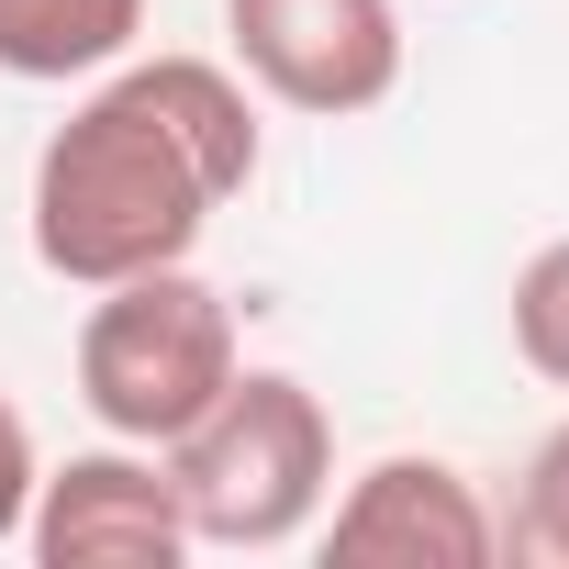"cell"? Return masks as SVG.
I'll return each mask as SVG.
<instances>
[{"label": "cell", "mask_w": 569, "mask_h": 569, "mask_svg": "<svg viewBox=\"0 0 569 569\" xmlns=\"http://www.w3.org/2000/svg\"><path fill=\"white\" fill-rule=\"evenodd\" d=\"M146 34V0H0V79H101Z\"/></svg>", "instance_id": "obj_7"}, {"label": "cell", "mask_w": 569, "mask_h": 569, "mask_svg": "<svg viewBox=\"0 0 569 569\" xmlns=\"http://www.w3.org/2000/svg\"><path fill=\"white\" fill-rule=\"evenodd\" d=\"M234 369H246L234 302L212 291V279H190V257L179 268H146V279H112V291L90 302V325H79V402L123 447L190 436L223 402Z\"/></svg>", "instance_id": "obj_3"}, {"label": "cell", "mask_w": 569, "mask_h": 569, "mask_svg": "<svg viewBox=\"0 0 569 569\" xmlns=\"http://www.w3.org/2000/svg\"><path fill=\"white\" fill-rule=\"evenodd\" d=\"M190 513V547H291L336 491V425L291 369H234L223 402L157 447Z\"/></svg>", "instance_id": "obj_2"}, {"label": "cell", "mask_w": 569, "mask_h": 569, "mask_svg": "<svg viewBox=\"0 0 569 569\" xmlns=\"http://www.w3.org/2000/svg\"><path fill=\"white\" fill-rule=\"evenodd\" d=\"M34 480H46V469H34V425H23L12 402H0V547L23 536V513H34Z\"/></svg>", "instance_id": "obj_10"}, {"label": "cell", "mask_w": 569, "mask_h": 569, "mask_svg": "<svg viewBox=\"0 0 569 569\" xmlns=\"http://www.w3.org/2000/svg\"><path fill=\"white\" fill-rule=\"evenodd\" d=\"M513 358L569 391V234L513 268Z\"/></svg>", "instance_id": "obj_8"}, {"label": "cell", "mask_w": 569, "mask_h": 569, "mask_svg": "<svg viewBox=\"0 0 569 569\" xmlns=\"http://www.w3.org/2000/svg\"><path fill=\"white\" fill-rule=\"evenodd\" d=\"M513 547L525 558H547V569H569V425L525 458V502H513Z\"/></svg>", "instance_id": "obj_9"}, {"label": "cell", "mask_w": 569, "mask_h": 569, "mask_svg": "<svg viewBox=\"0 0 569 569\" xmlns=\"http://www.w3.org/2000/svg\"><path fill=\"white\" fill-rule=\"evenodd\" d=\"M257 179V112L212 57H134L34 157V257L79 291L179 268Z\"/></svg>", "instance_id": "obj_1"}, {"label": "cell", "mask_w": 569, "mask_h": 569, "mask_svg": "<svg viewBox=\"0 0 569 569\" xmlns=\"http://www.w3.org/2000/svg\"><path fill=\"white\" fill-rule=\"evenodd\" d=\"M246 79L291 112H380L402 90V12L391 0H223Z\"/></svg>", "instance_id": "obj_4"}, {"label": "cell", "mask_w": 569, "mask_h": 569, "mask_svg": "<svg viewBox=\"0 0 569 569\" xmlns=\"http://www.w3.org/2000/svg\"><path fill=\"white\" fill-rule=\"evenodd\" d=\"M325 558H347V569H480V558H502V525L469 491V469L380 458V469L347 480V502L325 525Z\"/></svg>", "instance_id": "obj_6"}, {"label": "cell", "mask_w": 569, "mask_h": 569, "mask_svg": "<svg viewBox=\"0 0 569 569\" xmlns=\"http://www.w3.org/2000/svg\"><path fill=\"white\" fill-rule=\"evenodd\" d=\"M23 536H34L46 569H168V558H190V513H179L168 458L123 447V436L68 458V469H46Z\"/></svg>", "instance_id": "obj_5"}]
</instances>
